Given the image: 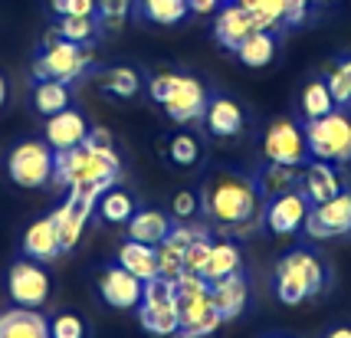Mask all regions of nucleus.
Returning <instances> with one entry per match:
<instances>
[{
    "label": "nucleus",
    "mask_w": 351,
    "mask_h": 338,
    "mask_svg": "<svg viewBox=\"0 0 351 338\" xmlns=\"http://www.w3.org/2000/svg\"><path fill=\"white\" fill-rule=\"evenodd\" d=\"M200 214L207 217L220 233L250 237L263 224L266 194L260 191L256 178H246V174H237V171H217L204 181Z\"/></svg>",
    "instance_id": "nucleus-1"
},
{
    "label": "nucleus",
    "mask_w": 351,
    "mask_h": 338,
    "mask_svg": "<svg viewBox=\"0 0 351 338\" xmlns=\"http://www.w3.org/2000/svg\"><path fill=\"white\" fill-rule=\"evenodd\" d=\"M122 174V158L119 152H95L89 145H76V148H66L56 152V171H53V181L66 184L76 194L86 197H102V191L119 181Z\"/></svg>",
    "instance_id": "nucleus-2"
},
{
    "label": "nucleus",
    "mask_w": 351,
    "mask_h": 338,
    "mask_svg": "<svg viewBox=\"0 0 351 338\" xmlns=\"http://www.w3.org/2000/svg\"><path fill=\"white\" fill-rule=\"evenodd\" d=\"M328 286V266L312 250H289L282 253L273 269L276 299L286 306H299Z\"/></svg>",
    "instance_id": "nucleus-3"
},
{
    "label": "nucleus",
    "mask_w": 351,
    "mask_h": 338,
    "mask_svg": "<svg viewBox=\"0 0 351 338\" xmlns=\"http://www.w3.org/2000/svg\"><path fill=\"white\" fill-rule=\"evenodd\" d=\"M174 295H178V315H181L174 338H210L223 325L210 299V282L204 276L181 273L174 279Z\"/></svg>",
    "instance_id": "nucleus-4"
},
{
    "label": "nucleus",
    "mask_w": 351,
    "mask_h": 338,
    "mask_svg": "<svg viewBox=\"0 0 351 338\" xmlns=\"http://www.w3.org/2000/svg\"><path fill=\"white\" fill-rule=\"evenodd\" d=\"M148 93L178 125H191L204 119L207 89H204L200 79L184 76V73H158L148 82Z\"/></svg>",
    "instance_id": "nucleus-5"
},
{
    "label": "nucleus",
    "mask_w": 351,
    "mask_h": 338,
    "mask_svg": "<svg viewBox=\"0 0 351 338\" xmlns=\"http://www.w3.org/2000/svg\"><path fill=\"white\" fill-rule=\"evenodd\" d=\"M89 62H92V53L82 43L62 40L56 30H49L43 40V53L33 62V73H36V79H56V82L73 86L89 69Z\"/></svg>",
    "instance_id": "nucleus-6"
},
{
    "label": "nucleus",
    "mask_w": 351,
    "mask_h": 338,
    "mask_svg": "<svg viewBox=\"0 0 351 338\" xmlns=\"http://www.w3.org/2000/svg\"><path fill=\"white\" fill-rule=\"evenodd\" d=\"M308 154L332 161V165H351V115L348 108H332L328 115L306 122Z\"/></svg>",
    "instance_id": "nucleus-7"
},
{
    "label": "nucleus",
    "mask_w": 351,
    "mask_h": 338,
    "mask_svg": "<svg viewBox=\"0 0 351 338\" xmlns=\"http://www.w3.org/2000/svg\"><path fill=\"white\" fill-rule=\"evenodd\" d=\"M7 171H10V181L23 191L46 187L56 171V152L46 141H20L7 158Z\"/></svg>",
    "instance_id": "nucleus-8"
},
{
    "label": "nucleus",
    "mask_w": 351,
    "mask_h": 338,
    "mask_svg": "<svg viewBox=\"0 0 351 338\" xmlns=\"http://www.w3.org/2000/svg\"><path fill=\"white\" fill-rule=\"evenodd\" d=\"M263 158L276 165H292L302 168L308 161V138L306 128L292 119H276L263 132Z\"/></svg>",
    "instance_id": "nucleus-9"
},
{
    "label": "nucleus",
    "mask_w": 351,
    "mask_h": 338,
    "mask_svg": "<svg viewBox=\"0 0 351 338\" xmlns=\"http://www.w3.org/2000/svg\"><path fill=\"white\" fill-rule=\"evenodd\" d=\"M302 230H306L312 240H332V237L351 233V191L341 187L335 197L308 207V217H306V227H302Z\"/></svg>",
    "instance_id": "nucleus-10"
},
{
    "label": "nucleus",
    "mask_w": 351,
    "mask_h": 338,
    "mask_svg": "<svg viewBox=\"0 0 351 338\" xmlns=\"http://www.w3.org/2000/svg\"><path fill=\"white\" fill-rule=\"evenodd\" d=\"M308 197L302 191H282L276 197H266V214H263V224L266 230L276 233V237H292L306 227V217H308Z\"/></svg>",
    "instance_id": "nucleus-11"
},
{
    "label": "nucleus",
    "mask_w": 351,
    "mask_h": 338,
    "mask_svg": "<svg viewBox=\"0 0 351 338\" xmlns=\"http://www.w3.org/2000/svg\"><path fill=\"white\" fill-rule=\"evenodd\" d=\"M7 292L16 306L40 309L49 299V276L36 260H20L7 273Z\"/></svg>",
    "instance_id": "nucleus-12"
},
{
    "label": "nucleus",
    "mask_w": 351,
    "mask_h": 338,
    "mask_svg": "<svg viewBox=\"0 0 351 338\" xmlns=\"http://www.w3.org/2000/svg\"><path fill=\"white\" fill-rule=\"evenodd\" d=\"M92 210H95V197H86V194H76V191H69V197L62 200L60 207L53 210V224H56V230H60V246L62 250H73V246L82 240V230H86V224H89Z\"/></svg>",
    "instance_id": "nucleus-13"
},
{
    "label": "nucleus",
    "mask_w": 351,
    "mask_h": 338,
    "mask_svg": "<svg viewBox=\"0 0 351 338\" xmlns=\"http://www.w3.org/2000/svg\"><path fill=\"white\" fill-rule=\"evenodd\" d=\"M141 292H145V282L132 276L119 263L102 269V276H99V295L112 309H138L141 306Z\"/></svg>",
    "instance_id": "nucleus-14"
},
{
    "label": "nucleus",
    "mask_w": 351,
    "mask_h": 338,
    "mask_svg": "<svg viewBox=\"0 0 351 338\" xmlns=\"http://www.w3.org/2000/svg\"><path fill=\"white\" fill-rule=\"evenodd\" d=\"M299 191L308 197V204H322V200L335 197L338 191H341V174H338V165L322 161V158L306 161L302 171H299Z\"/></svg>",
    "instance_id": "nucleus-15"
},
{
    "label": "nucleus",
    "mask_w": 351,
    "mask_h": 338,
    "mask_svg": "<svg viewBox=\"0 0 351 338\" xmlns=\"http://www.w3.org/2000/svg\"><path fill=\"white\" fill-rule=\"evenodd\" d=\"M253 30H256V20H253V14L243 10L237 0H233V3L227 0V3L217 10L214 36H217V43H220L223 49H230V53H237V47H240Z\"/></svg>",
    "instance_id": "nucleus-16"
},
{
    "label": "nucleus",
    "mask_w": 351,
    "mask_h": 338,
    "mask_svg": "<svg viewBox=\"0 0 351 338\" xmlns=\"http://www.w3.org/2000/svg\"><path fill=\"white\" fill-rule=\"evenodd\" d=\"M210 299H214V309L220 312L223 322H233L243 315L246 302H250V282H246V273H230L223 279H214L210 282Z\"/></svg>",
    "instance_id": "nucleus-17"
},
{
    "label": "nucleus",
    "mask_w": 351,
    "mask_h": 338,
    "mask_svg": "<svg viewBox=\"0 0 351 338\" xmlns=\"http://www.w3.org/2000/svg\"><path fill=\"white\" fill-rule=\"evenodd\" d=\"M204 125L214 138H237L246 128V112L240 108V102H233L227 95H217V99H207Z\"/></svg>",
    "instance_id": "nucleus-18"
},
{
    "label": "nucleus",
    "mask_w": 351,
    "mask_h": 338,
    "mask_svg": "<svg viewBox=\"0 0 351 338\" xmlns=\"http://www.w3.org/2000/svg\"><path fill=\"white\" fill-rule=\"evenodd\" d=\"M86 135H89V125H86V119L79 115L76 108H62V112L46 119V145L53 152L76 148V145L86 141Z\"/></svg>",
    "instance_id": "nucleus-19"
},
{
    "label": "nucleus",
    "mask_w": 351,
    "mask_h": 338,
    "mask_svg": "<svg viewBox=\"0 0 351 338\" xmlns=\"http://www.w3.org/2000/svg\"><path fill=\"white\" fill-rule=\"evenodd\" d=\"M23 253H27V260H36V263H49L60 256L62 246H60V230H56L53 217H40V220H33L27 227V233H23Z\"/></svg>",
    "instance_id": "nucleus-20"
},
{
    "label": "nucleus",
    "mask_w": 351,
    "mask_h": 338,
    "mask_svg": "<svg viewBox=\"0 0 351 338\" xmlns=\"http://www.w3.org/2000/svg\"><path fill=\"white\" fill-rule=\"evenodd\" d=\"M138 322L148 335L168 338L178 335V325H181V315H178V295L174 299H161V302H152V299H141L138 306Z\"/></svg>",
    "instance_id": "nucleus-21"
},
{
    "label": "nucleus",
    "mask_w": 351,
    "mask_h": 338,
    "mask_svg": "<svg viewBox=\"0 0 351 338\" xmlns=\"http://www.w3.org/2000/svg\"><path fill=\"white\" fill-rule=\"evenodd\" d=\"M0 338H49V322L40 309H7L0 312Z\"/></svg>",
    "instance_id": "nucleus-22"
},
{
    "label": "nucleus",
    "mask_w": 351,
    "mask_h": 338,
    "mask_svg": "<svg viewBox=\"0 0 351 338\" xmlns=\"http://www.w3.org/2000/svg\"><path fill=\"white\" fill-rule=\"evenodd\" d=\"M171 227H174V224H171L161 210H135V214L128 217V240L158 246L171 233Z\"/></svg>",
    "instance_id": "nucleus-23"
},
{
    "label": "nucleus",
    "mask_w": 351,
    "mask_h": 338,
    "mask_svg": "<svg viewBox=\"0 0 351 338\" xmlns=\"http://www.w3.org/2000/svg\"><path fill=\"white\" fill-rule=\"evenodd\" d=\"M243 269V256H240V246L233 240H214L210 243V256H207V266H204V279L214 282V279H223L230 273H240Z\"/></svg>",
    "instance_id": "nucleus-24"
},
{
    "label": "nucleus",
    "mask_w": 351,
    "mask_h": 338,
    "mask_svg": "<svg viewBox=\"0 0 351 338\" xmlns=\"http://www.w3.org/2000/svg\"><path fill=\"white\" fill-rule=\"evenodd\" d=\"M119 266H125L132 276H138L141 282L158 276V253L154 246L138 243V240H128V243L119 250Z\"/></svg>",
    "instance_id": "nucleus-25"
},
{
    "label": "nucleus",
    "mask_w": 351,
    "mask_h": 338,
    "mask_svg": "<svg viewBox=\"0 0 351 338\" xmlns=\"http://www.w3.org/2000/svg\"><path fill=\"white\" fill-rule=\"evenodd\" d=\"M273 56H276V33H269V30H253L237 47V60L243 62V66H250V69L269 66Z\"/></svg>",
    "instance_id": "nucleus-26"
},
{
    "label": "nucleus",
    "mask_w": 351,
    "mask_h": 338,
    "mask_svg": "<svg viewBox=\"0 0 351 338\" xmlns=\"http://www.w3.org/2000/svg\"><path fill=\"white\" fill-rule=\"evenodd\" d=\"M335 106V99H332V89H328V82L325 79H308L306 86H302V93H299V112H302V119L312 122V119H322V115H328Z\"/></svg>",
    "instance_id": "nucleus-27"
},
{
    "label": "nucleus",
    "mask_w": 351,
    "mask_h": 338,
    "mask_svg": "<svg viewBox=\"0 0 351 338\" xmlns=\"http://www.w3.org/2000/svg\"><path fill=\"white\" fill-rule=\"evenodd\" d=\"M138 14L158 27H178L181 20H187L191 7L187 0H138Z\"/></svg>",
    "instance_id": "nucleus-28"
},
{
    "label": "nucleus",
    "mask_w": 351,
    "mask_h": 338,
    "mask_svg": "<svg viewBox=\"0 0 351 338\" xmlns=\"http://www.w3.org/2000/svg\"><path fill=\"white\" fill-rule=\"evenodd\" d=\"M99 89L115 95V99H135L138 89H141V76L132 66H112L99 76Z\"/></svg>",
    "instance_id": "nucleus-29"
},
{
    "label": "nucleus",
    "mask_w": 351,
    "mask_h": 338,
    "mask_svg": "<svg viewBox=\"0 0 351 338\" xmlns=\"http://www.w3.org/2000/svg\"><path fill=\"white\" fill-rule=\"evenodd\" d=\"M33 106L40 115H56L62 108H69V86L66 82H56V79H40L36 89H33Z\"/></svg>",
    "instance_id": "nucleus-30"
},
{
    "label": "nucleus",
    "mask_w": 351,
    "mask_h": 338,
    "mask_svg": "<svg viewBox=\"0 0 351 338\" xmlns=\"http://www.w3.org/2000/svg\"><path fill=\"white\" fill-rule=\"evenodd\" d=\"M95 210L106 224H128V217L135 214V200L128 191H119L112 184L108 191H102V197L95 200Z\"/></svg>",
    "instance_id": "nucleus-31"
},
{
    "label": "nucleus",
    "mask_w": 351,
    "mask_h": 338,
    "mask_svg": "<svg viewBox=\"0 0 351 338\" xmlns=\"http://www.w3.org/2000/svg\"><path fill=\"white\" fill-rule=\"evenodd\" d=\"M256 184L266 197H276V194H282V191H292V187L299 184V168H292V165H276V161H266V168L260 171V178H256Z\"/></svg>",
    "instance_id": "nucleus-32"
},
{
    "label": "nucleus",
    "mask_w": 351,
    "mask_h": 338,
    "mask_svg": "<svg viewBox=\"0 0 351 338\" xmlns=\"http://www.w3.org/2000/svg\"><path fill=\"white\" fill-rule=\"evenodd\" d=\"M53 30L60 33L62 40H73V43H82L89 47L99 33V20L95 16H56V27Z\"/></svg>",
    "instance_id": "nucleus-33"
},
{
    "label": "nucleus",
    "mask_w": 351,
    "mask_h": 338,
    "mask_svg": "<svg viewBox=\"0 0 351 338\" xmlns=\"http://www.w3.org/2000/svg\"><path fill=\"white\" fill-rule=\"evenodd\" d=\"M168 158H171V165H178V168H194V165L200 161L197 135H191V132H178V135H171Z\"/></svg>",
    "instance_id": "nucleus-34"
},
{
    "label": "nucleus",
    "mask_w": 351,
    "mask_h": 338,
    "mask_svg": "<svg viewBox=\"0 0 351 338\" xmlns=\"http://www.w3.org/2000/svg\"><path fill=\"white\" fill-rule=\"evenodd\" d=\"M286 14H289V0H260V7L253 10L256 30H282L286 27Z\"/></svg>",
    "instance_id": "nucleus-35"
},
{
    "label": "nucleus",
    "mask_w": 351,
    "mask_h": 338,
    "mask_svg": "<svg viewBox=\"0 0 351 338\" xmlns=\"http://www.w3.org/2000/svg\"><path fill=\"white\" fill-rule=\"evenodd\" d=\"M328 89H332V99H335L338 108H351V56L338 62L335 69L325 76Z\"/></svg>",
    "instance_id": "nucleus-36"
},
{
    "label": "nucleus",
    "mask_w": 351,
    "mask_h": 338,
    "mask_svg": "<svg viewBox=\"0 0 351 338\" xmlns=\"http://www.w3.org/2000/svg\"><path fill=\"white\" fill-rule=\"evenodd\" d=\"M210 243H214V240H210V230H207L184 246V273L204 276V266H207V256H210Z\"/></svg>",
    "instance_id": "nucleus-37"
},
{
    "label": "nucleus",
    "mask_w": 351,
    "mask_h": 338,
    "mask_svg": "<svg viewBox=\"0 0 351 338\" xmlns=\"http://www.w3.org/2000/svg\"><path fill=\"white\" fill-rule=\"evenodd\" d=\"M132 14V0H95V16L106 30H119Z\"/></svg>",
    "instance_id": "nucleus-38"
},
{
    "label": "nucleus",
    "mask_w": 351,
    "mask_h": 338,
    "mask_svg": "<svg viewBox=\"0 0 351 338\" xmlns=\"http://www.w3.org/2000/svg\"><path fill=\"white\" fill-rule=\"evenodd\" d=\"M49 338H86V322L73 312H62L49 322Z\"/></svg>",
    "instance_id": "nucleus-39"
},
{
    "label": "nucleus",
    "mask_w": 351,
    "mask_h": 338,
    "mask_svg": "<svg viewBox=\"0 0 351 338\" xmlns=\"http://www.w3.org/2000/svg\"><path fill=\"white\" fill-rule=\"evenodd\" d=\"M53 16H95V0H49Z\"/></svg>",
    "instance_id": "nucleus-40"
},
{
    "label": "nucleus",
    "mask_w": 351,
    "mask_h": 338,
    "mask_svg": "<svg viewBox=\"0 0 351 338\" xmlns=\"http://www.w3.org/2000/svg\"><path fill=\"white\" fill-rule=\"evenodd\" d=\"M171 214L178 217V220H191V217L200 214V197L194 191H178L174 197H171Z\"/></svg>",
    "instance_id": "nucleus-41"
},
{
    "label": "nucleus",
    "mask_w": 351,
    "mask_h": 338,
    "mask_svg": "<svg viewBox=\"0 0 351 338\" xmlns=\"http://www.w3.org/2000/svg\"><path fill=\"white\" fill-rule=\"evenodd\" d=\"M82 145H89L95 152H112V148H115V141H112V135H108L106 128H89V135H86Z\"/></svg>",
    "instance_id": "nucleus-42"
},
{
    "label": "nucleus",
    "mask_w": 351,
    "mask_h": 338,
    "mask_svg": "<svg viewBox=\"0 0 351 338\" xmlns=\"http://www.w3.org/2000/svg\"><path fill=\"white\" fill-rule=\"evenodd\" d=\"M227 0H187V7H191V14H217L220 7H223Z\"/></svg>",
    "instance_id": "nucleus-43"
},
{
    "label": "nucleus",
    "mask_w": 351,
    "mask_h": 338,
    "mask_svg": "<svg viewBox=\"0 0 351 338\" xmlns=\"http://www.w3.org/2000/svg\"><path fill=\"white\" fill-rule=\"evenodd\" d=\"M325 338H351V328H348V325H338V328H332Z\"/></svg>",
    "instance_id": "nucleus-44"
},
{
    "label": "nucleus",
    "mask_w": 351,
    "mask_h": 338,
    "mask_svg": "<svg viewBox=\"0 0 351 338\" xmlns=\"http://www.w3.org/2000/svg\"><path fill=\"white\" fill-rule=\"evenodd\" d=\"M3 102H7V79L0 76V108H3Z\"/></svg>",
    "instance_id": "nucleus-45"
},
{
    "label": "nucleus",
    "mask_w": 351,
    "mask_h": 338,
    "mask_svg": "<svg viewBox=\"0 0 351 338\" xmlns=\"http://www.w3.org/2000/svg\"><path fill=\"white\" fill-rule=\"evenodd\" d=\"M308 3H322V0H308Z\"/></svg>",
    "instance_id": "nucleus-46"
}]
</instances>
